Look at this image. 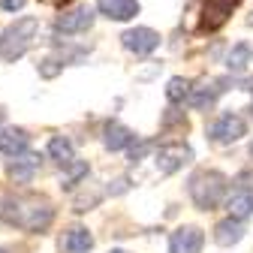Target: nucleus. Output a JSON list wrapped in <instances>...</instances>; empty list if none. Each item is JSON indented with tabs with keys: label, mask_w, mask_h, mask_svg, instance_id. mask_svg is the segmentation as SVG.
I'll return each mask as SVG.
<instances>
[{
	"label": "nucleus",
	"mask_w": 253,
	"mask_h": 253,
	"mask_svg": "<svg viewBox=\"0 0 253 253\" xmlns=\"http://www.w3.org/2000/svg\"><path fill=\"white\" fill-rule=\"evenodd\" d=\"M54 220V208L45 196H0V223L24 229V232H45Z\"/></svg>",
	"instance_id": "1"
},
{
	"label": "nucleus",
	"mask_w": 253,
	"mask_h": 253,
	"mask_svg": "<svg viewBox=\"0 0 253 253\" xmlns=\"http://www.w3.org/2000/svg\"><path fill=\"white\" fill-rule=\"evenodd\" d=\"M187 193L199 211H214L229 193V178L217 169H196L187 181Z\"/></svg>",
	"instance_id": "2"
},
{
	"label": "nucleus",
	"mask_w": 253,
	"mask_h": 253,
	"mask_svg": "<svg viewBox=\"0 0 253 253\" xmlns=\"http://www.w3.org/2000/svg\"><path fill=\"white\" fill-rule=\"evenodd\" d=\"M37 34H40V18L37 15L15 18V24H9L3 34H0V60L15 63L18 57H24V51L34 45Z\"/></svg>",
	"instance_id": "3"
},
{
	"label": "nucleus",
	"mask_w": 253,
	"mask_h": 253,
	"mask_svg": "<svg viewBox=\"0 0 253 253\" xmlns=\"http://www.w3.org/2000/svg\"><path fill=\"white\" fill-rule=\"evenodd\" d=\"M157 169H160V175H175L178 169H184L190 160H193V151H190V145L184 142H172V145H160L157 148Z\"/></svg>",
	"instance_id": "4"
},
{
	"label": "nucleus",
	"mask_w": 253,
	"mask_h": 253,
	"mask_svg": "<svg viewBox=\"0 0 253 253\" xmlns=\"http://www.w3.org/2000/svg\"><path fill=\"white\" fill-rule=\"evenodd\" d=\"M241 136H247V124L241 115H220L211 126H208V139L214 145H232Z\"/></svg>",
	"instance_id": "5"
},
{
	"label": "nucleus",
	"mask_w": 253,
	"mask_h": 253,
	"mask_svg": "<svg viewBox=\"0 0 253 253\" xmlns=\"http://www.w3.org/2000/svg\"><path fill=\"white\" fill-rule=\"evenodd\" d=\"M93 18H97V15H93V9L87 3H82V6H73V9H63L57 15L54 27L60 30V34H84V30L93 27Z\"/></svg>",
	"instance_id": "6"
},
{
	"label": "nucleus",
	"mask_w": 253,
	"mask_h": 253,
	"mask_svg": "<svg viewBox=\"0 0 253 253\" xmlns=\"http://www.w3.org/2000/svg\"><path fill=\"white\" fill-rule=\"evenodd\" d=\"M121 42L133 54H151V51L160 48V34L151 30V27H130V30L121 34Z\"/></svg>",
	"instance_id": "7"
},
{
	"label": "nucleus",
	"mask_w": 253,
	"mask_h": 253,
	"mask_svg": "<svg viewBox=\"0 0 253 253\" xmlns=\"http://www.w3.org/2000/svg\"><path fill=\"white\" fill-rule=\"evenodd\" d=\"M241 0H205L202 3V30H220Z\"/></svg>",
	"instance_id": "8"
},
{
	"label": "nucleus",
	"mask_w": 253,
	"mask_h": 253,
	"mask_svg": "<svg viewBox=\"0 0 253 253\" xmlns=\"http://www.w3.org/2000/svg\"><path fill=\"white\" fill-rule=\"evenodd\" d=\"M205 235L199 226H178L169 235V253H202Z\"/></svg>",
	"instance_id": "9"
},
{
	"label": "nucleus",
	"mask_w": 253,
	"mask_h": 253,
	"mask_svg": "<svg viewBox=\"0 0 253 253\" xmlns=\"http://www.w3.org/2000/svg\"><path fill=\"white\" fill-rule=\"evenodd\" d=\"M40 154H30V151H24V154H18V157H9V163H6V175L15 181V184H30L34 181V175L40 172Z\"/></svg>",
	"instance_id": "10"
},
{
	"label": "nucleus",
	"mask_w": 253,
	"mask_h": 253,
	"mask_svg": "<svg viewBox=\"0 0 253 253\" xmlns=\"http://www.w3.org/2000/svg\"><path fill=\"white\" fill-rule=\"evenodd\" d=\"M226 79H202L199 84H193V87H190V106H193V109H208L217 97H220V93H223L226 90Z\"/></svg>",
	"instance_id": "11"
},
{
	"label": "nucleus",
	"mask_w": 253,
	"mask_h": 253,
	"mask_svg": "<svg viewBox=\"0 0 253 253\" xmlns=\"http://www.w3.org/2000/svg\"><path fill=\"white\" fill-rule=\"evenodd\" d=\"M27 145H30V136L21 126H3L0 130V154L3 157H18L27 151Z\"/></svg>",
	"instance_id": "12"
},
{
	"label": "nucleus",
	"mask_w": 253,
	"mask_h": 253,
	"mask_svg": "<svg viewBox=\"0 0 253 253\" xmlns=\"http://www.w3.org/2000/svg\"><path fill=\"white\" fill-rule=\"evenodd\" d=\"M97 9L112 21H130L139 15V0H97Z\"/></svg>",
	"instance_id": "13"
},
{
	"label": "nucleus",
	"mask_w": 253,
	"mask_h": 253,
	"mask_svg": "<svg viewBox=\"0 0 253 253\" xmlns=\"http://www.w3.org/2000/svg\"><path fill=\"white\" fill-rule=\"evenodd\" d=\"M244 232H247L244 220L226 217V220H220V223L214 226V241H217L220 247H232V244H238V241L244 238Z\"/></svg>",
	"instance_id": "14"
},
{
	"label": "nucleus",
	"mask_w": 253,
	"mask_h": 253,
	"mask_svg": "<svg viewBox=\"0 0 253 253\" xmlns=\"http://www.w3.org/2000/svg\"><path fill=\"white\" fill-rule=\"evenodd\" d=\"M136 142V133L130 130V126H124L118 121H109L106 124V130H103V145L109 151H124V148H130Z\"/></svg>",
	"instance_id": "15"
},
{
	"label": "nucleus",
	"mask_w": 253,
	"mask_h": 253,
	"mask_svg": "<svg viewBox=\"0 0 253 253\" xmlns=\"http://www.w3.org/2000/svg\"><path fill=\"white\" fill-rule=\"evenodd\" d=\"M93 247V235L84 226H73L67 235H63V250L67 253H87Z\"/></svg>",
	"instance_id": "16"
},
{
	"label": "nucleus",
	"mask_w": 253,
	"mask_h": 253,
	"mask_svg": "<svg viewBox=\"0 0 253 253\" xmlns=\"http://www.w3.org/2000/svg\"><path fill=\"white\" fill-rule=\"evenodd\" d=\"M48 157L54 163H60V166H67L70 160H76V148H73V142L67 139V136H51L48 139Z\"/></svg>",
	"instance_id": "17"
},
{
	"label": "nucleus",
	"mask_w": 253,
	"mask_h": 253,
	"mask_svg": "<svg viewBox=\"0 0 253 253\" xmlns=\"http://www.w3.org/2000/svg\"><path fill=\"white\" fill-rule=\"evenodd\" d=\"M226 208H229V217H250L253 214V190H235V193L226 199Z\"/></svg>",
	"instance_id": "18"
},
{
	"label": "nucleus",
	"mask_w": 253,
	"mask_h": 253,
	"mask_svg": "<svg viewBox=\"0 0 253 253\" xmlns=\"http://www.w3.org/2000/svg\"><path fill=\"white\" fill-rule=\"evenodd\" d=\"M82 178H87V163H84V160H70L67 166H63L60 187H63V190H73L76 184H82Z\"/></svg>",
	"instance_id": "19"
},
{
	"label": "nucleus",
	"mask_w": 253,
	"mask_h": 253,
	"mask_svg": "<svg viewBox=\"0 0 253 253\" xmlns=\"http://www.w3.org/2000/svg\"><path fill=\"white\" fill-rule=\"evenodd\" d=\"M250 54H253V51H250V45H247V42L232 45V51L226 54V70H229V73H235V76H238V73H244V70H247V63H250Z\"/></svg>",
	"instance_id": "20"
},
{
	"label": "nucleus",
	"mask_w": 253,
	"mask_h": 253,
	"mask_svg": "<svg viewBox=\"0 0 253 253\" xmlns=\"http://www.w3.org/2000/svg\"><path fill=\"white\" fill-rule=\"evenodd\" d=\"M190 87H193V82H190V79H181V76L169 79V84H166V100L169 103H184L190 97Z\"/></svg>",
	"instance_id": "21"
},
{
	"label": "nucleus",
	"mask_w": 253,
	"mask_h": 253,
	"mask_svg": "<svg viewBox=\"0 0 253 253\" xmlns=\"http://www.w3.org/2000/svg\"><path fill=\"white\" fill-rule=\"evenodd\" d=\"M60 70H63V60H60V57H45V60H40V76H42V79H54Z\"/></svg>",
	"instance_id": "22"
},
{
	"label": "nucleus",
	"mask_w": 253,
	"mask_h": 253,
	"mask_svg": "<svg viewBox=\"0 0 253 253\" xmlns=\"http://www.w3.org/2000/svg\"><path fill=\"white\" fill-rule=\"evenodd\" d=\"M148 151H154V142H148V139H145V142H139V145L133 142V145H130V160H133V163H139Z\"/></svg>",
	"instance_id": "23"
},
{
	"label": "nucleus",
	"mask_w": 253,
	"mask_h": 253,
	"mask_svg": "<svg viewBox=\"0 0 253 253\" xmlns=\"http://www.w3.org/2000/svg\"><path fill=\"white\" fill-rule=\"evenodd\" d=\"M235 184H238L241 190H253V169H241V172L235 175Z\"/></svg>",
	"instance_id": "24"
},
{
	"label": "nucleus",
	"mask_w": 253,
	"mask_h": 253,
	"mask_svg": "<svg viewBox=\"0 0 253 253\" xmlns=\"http://www.w3.org/2000/svg\"><path fill=\"white\" fill-rule=\"evenodd\" d=\"M0 6H3L6 12H18L24 6V0H0Z\"/></svg>",
	"instance_id": "25"
},
{
	"label": "nucleus",
	"mask_w": 253,
	"mask_h": 253,
	"mask_svg": "<svg viewBox=\"0 0 253 253\" xmlns=\"http://www.w3.org/2000/svg\"><path fill=\"white\" fill-rule=\"evenodd\" d=\"M126 184H130L126 178H118V181H115V187H109V193H124V190H126Z\"/></svg>",
	"instance_id": "26"
},
{
	"label": "nucleus",
	"mask_w": 253,
	"mask_h": 253,
	"mask_svg": "<svg viewBox=\"0 0 253 253\" xmlns=\"http://www.w3.org/2000/svg\"><path fill=\"white\" fill-rule=\"evenodd\" d=\"M241 90H247V93H250V97H253V79H247V82H244V87H241Z\"/></svg>",
	"instance_id": "27"
},
{
	"label": "nucleus",
	"mask_w": 253,
	"mask_h": 253,
	"mask_svg": "<svg viewBox=\"0 0 253 253\" xmlns=\"http://www.w3.org/2000/svg\"><path fill=\"white\" fill-rule=\"evenodd\" d=\"M109 253H126V250H109Z\"/></svg>",
	"instance_id": "28"
},
{
	"label": "nucleus",
	"mask_w": 253,
	"mask_h": 253,
	"mask_svg": "<svg viewBox=\"0 0 253 253\" xmlns=\"http://www.w3.org/2000/svg\"><path fill=\"white\" fill-rule=\"evenodd\" d=\"M250 118H253V106H250Z\"/></svg>",
	"instance_id": "29"
},
{
	"label": "nucleus",
	"mask_w": 253,
	"mask_h": 253,
	"mask_svg": "<svg viewBox=\"0 0 253 253\" xmlns=\"http://www.w3.org/2000/svg\"><path fill=\"white\" fill-rule=\"evenodd\" d=\"M250 157H253V145H250Z\"/></svg>",
	"instance_id": "30"
},
{
	"label": "nucleus",
	"mask_w": 253,
	"mask_h": 253,
	"mask_svg": "<svg viewBox=\"0 0 253 253\" xmlns=\"http://www.w3.org/2000/svg\"><path fill=\"white\" fill-rule=\"evenodd\" d=\"M0 121H3V112H0Z\"/></svg>",
	"instance_id": "31"
},
{
	"label": "nucleus",
	"mask_w": 253,
	"mask_h": 253,
	"mask_svg": "<svg viewBox=\"0 0 253 253\" xmlns=\"http://www.w3.org/2000/svg\"><path fill=\"white\" fill-rule=\"evenodd\" d=\"M0 253H6V250H3V247H0Z\"/></svg>",
	"instance_id": "32"
}]
</instances>
